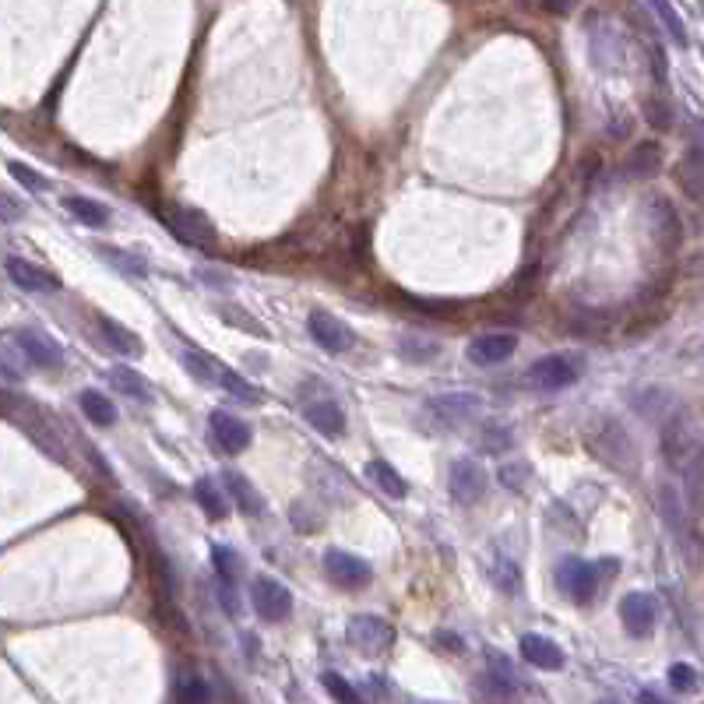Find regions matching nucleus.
<instances>
[{
    "label": "nucleus",
    "instance_id": "nucleus-1",
    "mask_svg": "<svg viewBox=\"0 0 704 704\" xmlns=\"http://www.w3.org/2000/svg\"><path fill=\"white\" fill-rule=\"evenodd\" d=\"M585 444L602 465H609V469L638 472V444H634L631 433L616 423V419H599V423H592Z\"/></svg>",
    "mask_w": 704,
    "mask_h": 704
},
{
    "label": "nucleus",
    "instance_id": "nucleus-2",
    "mask_svg": "<svg viewBox=\"0 0 704 704\" xmlns=\"http://www.w3.org/2000/svg\"><path fill=\"white\" fill-rule=\"evenodd\" d=\"M581 374H585V360L578 352H553L525 370V384L532 391H564L578 384Z\"/></svg>",
    "mask_w": 704,
    "mask_h": 704
},
{
    "label": "nucleus",
    "instance_id": "nucleus-3",
    "mask_svg": "<svg viewBox=\"0 0 704 704\" xmlns=\"http://www.w3.org/2000/svg\"><path fill=\"white\" fill-rule=\"evenodd\" d=\"M483 398L472 391H455V395H433L423 402V416L430 419L433 430H455V426L469 423L479 412Z\"/></svg>",
    "mask_w": 704,
    "mask_h": 704
},
{
    "label": "nucleus",
    "instance_id": "nucleus-4",
    "mask_svg": "<svg viewBox=\"0 0 704 704\" xmlns=\"http://www.w3.org/2000/svg\"><path fill=\"white\" fill-rule=\"evenodd\" d=\"M159 219L169 226V233L176 240H184L187 247H198V250H215V229L208 222V215L194 212V208H159Z\"/></svg>",
    "mask_w": 704,
    "mask_h": 704
},
{
    "label": "nucleus",
    "instance_id": "nucleus-5",
    "mask_svg": "<svg viewBox=\"0 0 704 704\" xmlns=\"http://www.w3.org/2000/svg\"><path fill=\"white\" fill-rule=\"evenodd\" d=\"M250 602H254V613L268 624H279L293 613V595L282 581L268 578V574H257L254 585H250Z\"/></svg>",
    "mask_w": 704,
    "mask_h": 704
},
{
    "label": "nucleus",
    "instance_id": "nucleus-6",
    "mask_svg": "<svg viewBox=\"0 0 704 704\" xmlns=\"http://www.w3.org/2000/svg\"><path fill=\"white\" fill-rule=\"evenodd\" d=\"M352 648H360L363 655H384L395 645V627L381 616H352L349 631H345Z\"/></svg>",
    "mask_w": 704,
    "mask_h": 704
},
{
    "label": "nucleus",
    "instance_id": "nucleus-7",
    "mask_svg": "<svg viewBox=\"0 0 704 704\" xmlns=\"http://www.w3.org/2000/svg\"><path fill=\"white\" fill-rule=\"evenodd\" d=\"M307 331L310 338H314L317 345H321L324 352H349L352 345H356V335H352L349 328H345L338 317H331L328 310H310L307 314Z\"/></svg>",
    "mask_w": 704,
    "mask_h": 704
},
{
    "label": "nucleus",
    "instance_id": "nucleus-8",
    "mask_svg": "<svg viewBox=\"0 0 704 704\" xmlns=\"http://www.w3.org/2000/svg\"><path fill=\"white\" fill-rule=\"evenodd\" d=\"M648 215H652V236L666 254H673L683 240V222H680V212L673 208V201L655 194L648 198Z\"/></svg>",
    "mask_w": 704,
    "mask_h": 704
},
{
    "label": "nucleus",
    "instance_id": "nucleus-9",
    "mask_svg": "<svg viewBox=\"0 0 704 704\" xmlns=\"http://www.w3.org/2000/svg\"><path fill=\"white\" fill-rule=\"evenodd\" d=\"M514 349H518V338H514L511 331H486V335L472 338L465 356H469V363H476V367H497V363L511 360Z\"/></svg>",
    "mask_w": 704,
    "mask_h": 704
},
{
    "label": "nucleus",
    "instance_id": "nucleus-10",
    "mask_svg": "<svg viewBox=\"0 0 704 704\" xmlns=\"http://www.w3.org/2000/svg\"><path fill=\"white\" fill-rule=\"evenodd\" d=\"M8 338H11V342H15V349L22 352V356L32 363V367H46V370H53V367H60V363H64V356H60L57 342H53V338H46L43 331L15 328Z\"/></svg>",
    "mask_w": 704,
    "mask_h": 704
},
{
    "label": "nucleus",
    "instance_id": "nucleus-11",
    "mask_svg": "<svg viewBox=\"0 0 704 704\" xmlns=\"http://www.w3.org/2000/svg\"><path fill=\"white\" fill-rule=\"evenodd\" d=\"M451 497H455L458 504H465V507L479 504V500L486 497L483 465L472 462V458H458V462L451 465Z\"/></svg>",
    "mask_w": 704,
    "mask_h": 704
},
{
    "label": "nucleus",
    "instance_id": "nucleus-12",
    "mask_svg": "<svg viewBox=\"0 0 704 704\" xmlns=\"http://www.w3.org/2000/svg\"><path fill=\"white\" fill-rule=\"evenodd\" d=\"M324 571L335 585L342 588H363L370 581V564L356 553H345V550H328L324 553Z\"/></svg>",
    "mask_w": 704,
    "mask_h": 704
},
{
    "label": "nucleus",
    "instance_id": "nucleus-13",
    "mask_svg": "<svg viewBox=\"0 0 704 704\" xmlns=\"http://www.w3.org/2000/svg\"><path fill=\"white\" fill-rule=\"evenodd\" d=\"M4 272H8V279L15 282L18 289H25V293H57L60 289L57 275L39 268V264L25 261V257H4Z\"/></svg>",
    "mask_w": 704,
    "mask_h": 704
},
{
    "label": "nucleus",
    "instance_id": "nucleus-14",
    "mask_svg": "<svg viewBox=\"0 0 704 704\" xmlns=\"http://www.w3.org/2000/svg\"><path fill=\"white\" fill-rule=\"evenodd\" d=\"M557 585H560V592L571 595L574 602H588L595 595V585H599V574H595V564L564 560L557 571Z\"/></svg>",
    "mask_w": 704,
    "mask_h": 704
},
{
    "label": "nucleus",
    "instance_id": "nucleus-15",
    "mask_svg": "<svg viewBox=\"0 0 704 704\" xmlns=\"http://www.w3.org/2000/svg\"><path fill=\"white\" fill-rule=\"evenodd\" d=\"M662 455H666V462L673 465V469H680L690 455H697L690 426L683 423V416H676V412L666 419V426H662Z\"/></svg>",
    "mask_w": 704,
    "mask_h": 704
},
{
    "label": "nucleus",
    "instance_id": "nucleus-16",
    "mask_svg": "<svg viewBox=\"0 0 704 704\" xmlns=\"http://www.w3.org/2000/svg\"><path fill=\"white\" fill-rule=\"evenodd\" d=\"M620 620H624L627 634H634V638H648L655 627V602L652 595L645 592H631L624 595V602H620Z\"/></svg>",
    "mask_w": 704,
    "mask_h": 704
},
{
    "label": "nucleus",
    "instance_id": "nucleus-17",
    "mask_svg": "<svg viewBox=\"0 0 704 704\" xmlns=\"http://www.w3.org/2000/svg\"><path fill=\"white\" fill-rule=\"evenodd\" d=\"M212 437L226 455H240L250 444V426L240 416H229V412H212Z\"/></svg>",
    "mask_w": 704,
    "mask_h": 704
},
{
    "label": "nucleus",
    "instance_id": "nucleus-18",
    "mask_svg": "<svg viewBox=\"0 0 704 704\" xmlns=\"http://www.w3.org/2000/svg\"><path fill=\"white\" fill-rule=\"evenodd\" d=\"M518 652H521V659H525L528 666L543 669V673H553V669L564 666V652H560L550 638H543V634H525L521 645H518Z\"/></svg>",
    "mask_w": 704,
    "mask_h": 704
},
{
    "label": "nucleus",
    "instance_id": "nucleus-19",
    "mask_svg": "<svg viewBox=\"0 0 704 704\" xmlns=\"http://www.w3.org/2000/svg\"><path fill=\"white\" fill-rule=\"evenodd\" d=\"M676 184H680L683 198L687 201H701V176H704V166H701V145H690L687 152L680 155V162H676Z\"/></svg>",
    "mask_w": 704,
    "mask_h": 704
},
{
    "label": "nucleus",
    "instance_id": "nucleus-20",
    "mask_svg": "<svg viewBox=\"0 0 704 704\" xmlns=\"http://www.w3.org/2000/svg\"><path fill=\"white\" fill-rule=\"evenodd\" d=\"M303 416H307V423L314 426L321 437H342L345 416H342V409L331 402V398H321V402L307 405V409H303Z\"/></svg>",
    "mask_w": 704,
    "mask_h": 704
},
{
    "label": "nucleus",
    "instance_id": "nucleus-21",
    "mask_svg": "<svg viewBox=\"0 0 704 704\" xmlns=\"http://www.w3.org/2000/svg\"><path fill=\"white\" fill-rule=\"evenodd\" d=\"M659 166H662V145L659 141H638V145H634L631 152H627V159H624L627 176H634V180H645V176H652Z\"/></svg>",
    "mask_w": 704,
    "mask_h": 704
},
{
    "label": "nucleus",
    "instance_id": "nucleus-22",
    "mask_svg": "<svg viewBox=\"0 0 704 704\" xmlns=\"http://www.w3.org/2000/svg\"><path fill=\"white\" fill-rule=\"evenodd\" d=\"M655 500H659V511H662V521L673 528V536H687V514H683V500H680V490L673 483H659L655 486Z\"/></svg>",
    "mask_w": 704,
    "mask_h": 704
},
{
    "label": "nucleus",
    "instance_id": "nucleus-23",
    "mask_svg": "<svg viewBox=\"0 0 704 704\" xmlns=\"http://www.w3.org/2000/svg\"><path fill=\"white\" fill-rule=\"evenodd\" d=\"M96 324H99V335L106 338L110 349H117L120 356H141V342H138L134 331H127L124 324H117L113 317H106V314H99Z\"/></svg>",
    "mask_w": 704,
    "mask_h": 704
},
{
    "label": "nucleus",
    "instance_id": "nucleus-24",
    "mask_svg": "<svg viewBox=\"0 0 704 704\" xmlns=\"http://www.w3.org/2000/svg\"><path fill=\"white\" fill-rule=\"evenodd\" d=\"M60 205H64L67 212H71L74 219H78L81 226H88V229H99V226L110 222V208L99 205V201H92V198H81V194H67Z\"/></svg>",
    "mask_w": 704,
    "mask_h": 704
},
{
    "label": "nucleus",
    "instance_id": "nucleus-25",
    "mask_svg": "<svg viewBox=\"0 0 704 704\" xmlns=\"http://www.w3.org/2000/svg\"><path fill=\"white\" fill-rule=\"evenodd\" d=\"M194 500H198L201 511H205L212 521H222L229 514V504H226V497L219 493V483H215V479H208V476L194 479Z\"/></svg>",
    "mask_w": 704,
    "mask_h": 704
},
{
    "label": "nucleus",
    "instance_id": "nucleus-26",
    "mask_svg": "<svg viewBox=\"0 0 704 704\" xmlns=\"http://www.w3.org/2000/svg\"><path fill=\"white\" fill-rule=\"evenodd\" d=\"M110 384L120 391V395H127V398H134V402H148L152 398V391H148V384H145V377L138 374V370H131V367H124V363H117V367L110 370Z\"/></svg>",
    "mask_w": 704,
    "mask_h": 704
},
{
    "label": "nucleus",
    "instance_id": "nucleus-27",
    "mask_svg": "<svg viewBox=\"0 0 704 704\" xmlns=\"http://www.w3.org/2000/svg\"><path fill=\"white\" fill-rule=\"evenodd\" d=\"M78 405H81V412L88 416V423H96V426L117 423V409H113V402L103 395V391H81Z\"/></svg>",
    "mask_w": 704,
    "mask_h": 704
},
{
    "label": "nucleus",
    "instance_id": "nucleus-28",
    "mask_svg": "<svg viewBox=\"0 0 704 704\" xmlns=\"http://www.w3.org/2000/svg\"><path fill=\"white\" fill-rule=\"evenodd\" d=\"M367 476H370V483H377V490H384L388 497H398L402 500L405 493H409V483H405L402 476H398L395 469H391L384 458H374V462L367 465Z\"/></svg>",
    "mask_w": 704,
    "mask_h": 704
},
{
    "label": "nucleus",
    "instance_id": "nucleus-29",
    "mask_svg": "<svg viewBox=\"0 0 704 704\" xmlns=\"http://www.w3.org/2000/svg\"><path fill=\"white\" fill-rule=\"evenodd\" d=\"M173 697L184 704H198V701H208L212 697V690H208V683L201 680L198 673H191V669H184V673L173 680Z\"/></svg>",
    "mask_w": 704,
    "mask_h": 704
},
{
    "label": "nucleus",
    "instance_id": "nucleus-30",
    "mask_svg": "<svg viewBox=\"0 0 704 704\" xmlns=\"http://www.w3.org/2000/svg\"><path fill=\"white\" fill-rule=\"evenodd\" d=\"M648 8L655 11V15H659V22H662V29L669 32V39H673L676 46H687L690 39H687V25H683V18L676 15V8L673 4H669V0H648Z\"/></svg>",
    "mask_w": 704,
    "mask_h": 704
},
{
    "label": "nucleus",
    "instance_id": "nucleus-31",
    "mask_svg": "<svg viewBox=\"0 0 704 704\" xmlns=\"http://www.w3.org/2000/svg\"><path fill=\"white\" fill-rule=\"evenodd\" d=\"M226 486H229V497L236 500V507H240L243 514H250V518H254V514H261V497H257V490L240 476V472H229Z\"/></svg>",
    "mask_w": 704,
    "mask_h": 704
},
{
    "label": "nucleus",
    "instance_id": "nucleus-32",
    "mask_svg": "<svg viewBox=\"0 0 704 704\" xmlns=\"http://www.w3.org/2000/svg\"><path fill=\"white\" fill-rule=\"evenodd\" d=\"M571 335H581V338H595V335H606L609 331V317L602 310H578L567 324Z\"/></svg>",
    "mask_w": 704,
    "mask_h": 704
},
{
    "label": "nucleus",
    "instance_id": "nucleus-33",
    "mask_svg": "<svg viewBox=\"0 0 704 704\" xmlns=\"http://www.w3.org/2000/svg\"><path fill=\"white\" fill-rule=\"evenodd\" d=\"M440 345L430 342V338H416V335H405L402 342H398V356L409 363H426V360H437Z\"/></svg>",
    "mask_w": 704,
    "mask_h": 704
},
{
    "label": "nucleus",
    "instance_id": "nucleus-34",
    "mask_svg": "<svg viewBox=\"0 0 704 704\" xmlns=\"http://www.w3.org/2000/svg\"><path fill=\"white\" fill-rule=\"evenodd\" d=\"M479 448L490 451V455H500V451L511 448V430L504 423H483L479 430Z\"/></svg>",
    "mask_w": 704,
    "mask_h": 704
},
{
    "label": "nucleus",
    "instance_id": "nucleus-35",
    "mask_svg": "<svg viewBox=\"0 0 704 704\" xmlns=\"http://www.w3.org/2000/svg\"><path fill=\"white\" fill-rule=\"evenodd\" d=\"M497 476H500V483H504V490L518 493V490H525V483L532 479V469H528L525 462H504Z\"/></svg>",
    "mask_w": 704,
    "mask_h": 704
},
{
    "label": "nucleus",
    "instance_id": "nucleus-36",
    "mask_svg": "<svg viewBox=\"0 0 704 704\" xmlns=\"http://www.w3.org/2000/svg\"><path fill=\"white\" fill-rule=\"evenodd\" d=\"M184 367H187V374H191L194 381H205V384H212L215 374H219V367H215L208 356H198V352H191V349L184 352Z\"/></svg>",
    "mask_w": 704,
    "mask_h": 704
},
{
    "label": "nucleus",
    "instance_id": "nucleus-37",
    "mask_svg": "<svg viewBox=\"0 0 704 704\" xmlns=\"http://www.w3.org/2000/svg\"><path fill=\"white\" fill-rule=\"evenodd\" d=\"M212 560H215V571H219V581H233L236 585V578H240V557H236L233 550H226V546H215Z\"/></svg>",
    "mask_w": 704,
    "mask_h": 704
},
{
    "label": "nucleus",
    "instance_id": "nucleus-38",
    "mask_svg": "<svg viewBox=\"0 0 704 704\" xmlns=\"http://www.w3.org/2000/svg\"><path fill=\"white\" fill-rule=\"evenodd\" d=\"M645 117H648V124H652L655 131H669V127H673V106H669L666 99L652 96L645 103Z\"/></svg>",
    "mask_w": 704,
    "mask_h": 704
},
{
    "label": "nucleus",
    "instance_id": "nucleus-39",
    "mask_svg": "<svg viewBox=\"0 0 704 704\" xmlns=\"http://www.w3.org/2000/svg\"><path fill=\"white\" fill-rule=\"evenodd\" d=\"M215 381L222 384V388L229 391V395H236L240 398V402H257V388H250L247 381H243V377H236V374H229V370H219V374H215Z\"/></svg>",
    "mask_w": 704,
    "mask_h": 704
},
{
    "label": "nucleus",
    "instance_id": "nucleus-40",
    "mask_svg": "<svg viewBox=\"0 0 704 704\" xmlns=\"http://www.w3.org/2000/svg\"><path fill=\"white\" fill-rule=\"evenodd\" d=\"M8 169H11V176H15L18 184L25 187V191H36V194H43L46 187H50V184H46V176H39L36 169H32V166H25V162H8Z\"/></svg>",
    "mask_w": 704,
    "mask_h": 704
},
{
    "label": "nucleus",
    "instance_id": "nucleus-41",
    "mask_svg": "<svg viewBox=\"0 0 704 704\" xmlns=\"http://www.w3.org/2000/svg\"><path fill=\"white\" fill-rule=\"evenodd\" d=\"M99 254H106V261L124 268L127 275H138V279H145L148 275V264L134 261V254H124V250H113V247H99Z\"/></svg>",
    "mask_w": 704,
    "mask_h": 704
},
{
    "label": "nucleus",
    "instance_id": "nucleus-42",
    "mask_svg": "<svg viewBox=\"0 0 704 704\" xmlns=\"http://www.w3.org/2000/svg\"><path fill=\"white\" fill-rule=\"evenodd\" d=\"M669 687L673 690H694L697 687V669L687 666V662H676V666H669Z\"/></svg>",
    "mask_w": 704,
    "mask_h": 704
},
{
    "label": "nucleus",
    "instance_id": "nucleus-43",
    "mask_svg": "<svg viewBox=\"0 0 704 704\" xmlns=\"http://www.w3.org/2000/svg\"><path fill=\"white\" fill-rule=\"evenodd\" d=\"M321 683H324V690H328V694L335 697V701H349V704L360 701V694H356V690H352L349 683H345L338 673H324V676H321Z\"/></svg>",
    "mask_w": 704,
    "mask_h": 704
},
{
    "label": "nucleus",
    "instance_id": "nucleus-44",
    "mask_svg": "<svg viewBox=\"0 0 704 704\" xmlns=\"http://www.w3.org/2000/svg\"><path fill=\"white\" fill-rule=\"evenodd\" d=\"M490 574H493V578H497V585L504 588V592H511V588H518V585H521L518 567H514L511 560H497V567H490Z\"/></svg>",
    "mask_w": 704,
    "mask_h": 704
},
{
    "label": "nucleus",
    "instance_id": "nucleus-45",
    "mask_svg": "<svg viewBox=\"0 0 704 704\" xmlns=\"http://www.w3.org/2000/svg\"><path fill=\"white\" fill-rule=\"evenodd\" d=\"M222 317H226L229 324H240V328H247L250 335H257V338H264L268 331L261 328L257 321H250V317H243V310H236V307H222Z\"/></svg>",
    "mask_w": 704,
    "mask_h": 704
},
{
    "label": "nucleus",
    "instance_id": "nucleus-46",
    "mask_svg": "<svg viewBox=\"0 0 704 704\" xmlns=\"http://www.w3.org/2000/svg\"><path fill=\"white\" fill-rule=\"evenodd\" d=\"M219 602L229 616H240V599H236V585L233 581H219Z\"/></svg>",
    "mask_w": 704,
    "mask_h": 704
},
{
    "label": "nucleus",
    "instance_id": "nucleus-47",
    "mask_svg": "<svg viewBox=\"0 0 704 704\" xmlns=\"http://www.w3.org/2000/svg\"><path fill=\"white\" fill-rule=\"evenodd\" d=\"M22 215H25V208L18 205L15 198L0 194V219H4V222H15V219H22Z\"/></svg>",
    "mask_w": 704,
    "mask_h": 704
},
{
    "label": "nucleus",
    "instance_id": "nucleus-48",
    "mask_svg": "<svg viewBox=\"0 0 704 704\" xmlns=\"http://www.w3.org/2000/svg\"><path fill=\"white\" fill-rule=\"evenodd\" d=\"M433 641H437L440 648H448V652H455V655H462V652H465V641L458 638V634H451V631H437V634H433Z\"/></svg>",
    "mask_w": 704,
    "mask_h": 704
},
{
    "label": "nucleus",
    "instance_id": "nucleus-49",
    "mask_svg": "<svg viewBox=\"0 0 704 704\" xmlns=\"http://www.w3.org/2000/svg\"><path fill=\"white\" fill-rule=\"evenodd\" d=\"M543 8L550 11V15H571V11L578 8V0H543Z\"/></svg>",
    "mask_w": 704,
    "mask_h": 704
}]
</instances>
